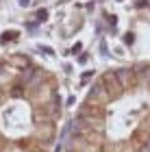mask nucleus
<instances>
[{
  "label": "nucleus",
  "instance_id": "obj_1",
  "mask_svg": "<svg viewBox=\"0 0 150 152\" xmlns=\"http://www.w3.org/2000/svg\"><path fill=\"white\" fill-rule=\"evenodd\" d=\"M109 98H111V94L107 91V87L102 85H94L91 87V91H89V96H87V104H91V107H98L100 102H107Z\"/></svg>",
  "mask_w": 150,
  "mask_h": 152
},
{
  "label": "nucleus",
  "instance_id": "obj_2",
  "mask_svg": "<svg viewBox=\"0 0 150 152\" xmlns=\"http://www.w3.org/2000/svg\"><path fill=\"white\" fill-rule=\"evenodd\" d=\"M120 80V87H133L137 85V70H133V67H120L118 72H115Z\"/></svg>",
  "mask_w": 150,
  "mask_h": 152
},
{
  "label": "nucleus",
  "instance_id": "obj_3",
  "mask_svg": "<svg viewBox=\"0 0 150 152\" xmlns=\"http://www.w3.org/2000/svg\"><path fill=\"white\" fill-rule=\"evenodd\" d=\"M102 85L107 87V91L111 94V98L120 91V80H118V76H115V72H105L102 74Z\"/></svg>",
  "mask_w": 150,
  "mask_h": 152
},
{
  "label": "nucleus",
  "instance_id": "obj_4",
  "mask_svg": "<svg viewBox=\"0 0 150 152\" xmlns=\"http://www.w3.org/2000/svg\"><path fill=\"white\" fill-rule=\"evenodd\" d=\"M137 83L150 87V65H144V67H139V70H137Z\"/></svg>",
  "mask_w": 150,
  "mask_h": 152
},
{
  "label": "nucleus",
  "instance_id": "obj_5",
  "mask_svg": "<svg viewBox=\"0 0 150 152\" xmlns=\"http://www.w3.org/2000/svg\"><path fill=\"white\" fill-rule=\"evenodd\" d=\"M13 63L20 65L22 70H29V67H31V59L24 57V54H18V57H13Z\"/></svg>",
  "mask_w": 150,
  "mask_h": 152
},
{
  "label": "nucleus",
  "instance_id": "obj_6",
  "mask_svg": "<svg viewBox=\"0 0 150 152\" xmlns=\"http://www.w3.org/2000/svg\"><path fill=\"white\" fill-rule=\"evenodd\" d=\"M11 39H18V31H7L2 37H0V41H2V44H9Z\"/></svg>",
  "mask_w": 150,
  "mask_h": 152
},
{
  "label": "nucleus",
  "instance_id": "obj_7",
  "mask_svg": "<svg viewBox=\"0 0 150 152\" xmlns=\"http://www.w3.org/2000/svg\"><path fill=\"white\" fill-rule=\"evenodd\" d=\"M35 15H37V20H39V22H44V20L48 18V11H46V9H39V11L35 13Z\"/></svg>",
  "mask_w": 150,
  "mask_h": 152
},
{
  "label": "nucleus",
  "instance_id": "obj_8",
  "mask_svg": "<svg viewBox=\"0 0 150 152\" xmlns=\"http://www.w3.org/2000/svg\"><path fill=\"white\" fill-rule=\"evenodd\" d=\"M91 76H94V72H85L83 76H80V83H83V85H85V83H87V80H89V78H91Z\"/></svg>",
  "mask_w": 150,
  "mask_h": 152
},
{
  "label": "nucleus",
  "instance_id": "obj_9",
  "mask_svg": "<svg viewBox=\"0 0 150 152\" xmlns=\"http://www.w3.org/2000/svg\"><path fill=\"white\" fill-rule=\"evenodd\" d=\"M124 41H126V44H133V41H135L133 33H126V35H124Z\"/></svg>",
  "mask_w": 150,
  "mask_h": 152
},
{
  "label": "nucleus",
  "instance_id": "obj_10",
  "mask_svg": "<svg viewBox=\"0 0 150 152\" xmlns=\"http://www.w3.org/2000/svg\"><path fill=\"white\" fill-rule=\"evenodd\" d=\"M11 94H13V96H22V87H13Z\"/></svg>",
  "mask_w": 150,
  "mask_h": 152
},
{
  "label": "nucleus",
  "instance_id": "obj_11",
  "mask_svg": "<svg viewBox=\"0 0 150 152\" xmlns=\"http://www.w3.org/2000/svg\"><path fill=\"white\" fill-rule=\"evenodd\" d=\"M70 52H72V54H78V52H80V44H74V48H72Z\"/></svg>",
  "mask_w": 150,
  "mask_h": 152
},
{
  "label": "nucleus",
  "instance_id": "obj_12",
  "mask_svg": "<svg viewBox=\"0 0 150 152\" xmlns=\"http://www.w3.org/2000/svg\"><path fill=\"white\" fill-rule=\"evenodd\" d=\"M20 4H22V7H29V4H31V0H20Z\"/></svg>",
  "mask_w": 150,
  "mask_h": 152
}]
</instances>
